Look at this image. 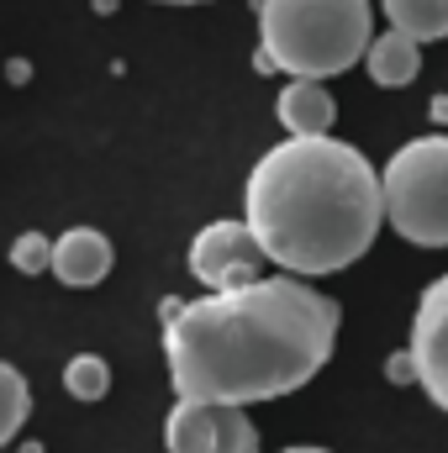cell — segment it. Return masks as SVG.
<instances>
[{"label": "cell", "mask_w": 448, "mask_h": 453, "mask_svg": "<svg viewBox=\"0 0 448 453\" xmlns=\"http://www.w3.org/2000/svg\"><path fill=\"white\" fill-rule=\"evenodd\" d=\"M158 317L174 395L212 406H253L301 390L337 342V301L296 274L201 301H164Z\"/></svg>", "instance_id": "6da1fadb"}, {"label": "cell", "mask_w": 448, "mask_h": 453, "mask_svg": "<svg viewBox=\"0 0 448 453\" xmlns=\"http://www.w3.org/2000/svg\"><path fill=\"white\" fill-rule=\"evenodd\" d=\"M243 211L274 269L337 274L359 264L380 232L385 174L343 137H285L253 164Z\"/></svg>", "instance_id": "7a4b0ae2"}, {"label": "cell", "mask_w": 448, "mask_h": 453, "mask_svg": "<svg viewBox=\"0 0 448 453\" xmlns=\"http://www.w3.org/2000/svg\"><path fill=\"white\" fill-rule=\"evenodd\" d=\"M375 16L369 0H259V58L253 69L285 80H328L369 58Z\"/></svg>", "instance_id": "3957f363"}, {"label": "cell", "mask_w": 448, "mask_h": 453, "mask_svg": "<svg viewBox=\"0 0 448 453\" xmlns=\"http://www.w3.org/2000/svg\"><path fill=\"white\" fill-rule=\"evenodd\" d=\"M385 222L417 248H448V132L412 137L390 153Z\"/></svg>", "instance_id": "277c9868"}, {"label": "cell", "mask_w": 448, "mask_h": 453, "mask_svg": "<svg viewBox=\"0 0 448 453\" xmlns=\"http://www.w3.org/2000/svg\"><path fill=\"white\" fill-rule=\"evenodd\" d=\"M269 258H264V248H259V237H253V226L248 222H212L196 232V242H190V274L206 285V296H227V290H248V285H259Z\"/></svg>", "instance_id": "5b68a950"}, {"label": "cell", "mask_w": 448, "mask_h": 453, "mask_svg": "<svg viewBox=\"0 0 448 453\" xmlns=\"http://www.w3.org/2000/svg\"><path fill=\"white\" fill-rule=\"evenodd\" d=\"M169 453H259V433L248 406H212V401H174L164 422Z\"/></svg>", "instance_id": "8992f818"}, {"label": "cell", "mask_w": 448, "mask_h": 453, "mask_svg": "<svg viewBox=\"0 0 448 453\" xmlns=\"http://www.w3.org/2000/svg\"><path fill=\"white\" fill-rule=\"evenodd\" d=\"M412 358H417V385L433 395V406L448 411V274H438L412 317Z\"/></svg>", "instance_id": "52a82bcc"}, {"label": "cell", "mask_w": 448, "mask_h": 453, "mask_svg": "<svg viewBox=\"0 0 448 453\" xmlns=\"http://www.w3.org/2000/svg\"><path fill=\"white\" fill-rule=\"evenodd\" d=\"M112 237L96 232V226H69L58 242H53V274L69 285V290H90L112 274Z\"/></svg>", "instance_id": "ba28073f"}, {"label": "cell", "mask_w": 448, "mask_h": 453, "mask_svg": "<svg viewBox=\"0 0 448 453\" xmlns=\"http://www.w3.org/2000/svg\"><path fill=\"white\" fill-rule=\"evenodd\" d=\"M274 116L290 137H333V96L317 80H285L274 96Z\"/></svg>", "instance_id": "9c48e42d"}, {"label": "cell", "mask_w": 448, "mask_h": 453, "mask_svg": "<svg viewBox=\"0 0 448 453\" xmlns=\"http://www.w3.org/2000/svg\"><path fill=\"white\" fill-rule=\"evenodd\" d=\"M364 69H369V80L380 90H401L422 69V42H412L406 32H380L375 48H369V58H364Z\"/></svg>", "instance_id": "30bf717a"}, {"label": "cell", "mask_w": 448, "mask_h": 453, "mask_svg": "<svg viewBox=\"0 0 448 453\" xmlns=\"http://www.w3.org/2000/svg\"><path fill=\"white\" fill-rule=\"evenodd\" d=\"M390 32H406L412 42H444L448 37V0H380Z\"/></svg>", "instance_id": "8fae6325"}, {"label": "cell", "mask_w": 448, "mask_h": 453, "mask_svg": "<svg viewBox=\"0 0 448 453\" xmlns=\"http://www.w3.org/2000/svg\"><path fill=\"white\" fill-rule=\"evenodd\" d=\"M64 390H69L74 401H101V395L112 390V364L96 358V353H74V358L64 364Z\"/></svg>", "instance_id": "7c38bea8"}, {"label": "cell", "mask_w": 448, "mask_h": 453, "mask_svg": "<svg viewBox=\"0 0 448 453\" xmlns=\"http://www.w3.org/2000/svg\"><path fill=\"white\" fill-rule=\"evenodd\" d=\"M0 385H5V422H0V438H16L21 422H27V411H32V390H27V380H21L16 364L0 369Z\"/></svg>", "instance_id": "4fadbf2b"}, {"label": "cell", "mask_w": 448, "mask_h": 453, "mask_svg": "<svg viewBox=\"0 0 448 453\" xmlns=\"http://www.w3.org/2000/svg\"><path fill=\"white\" fill-rule=\"evenodd\" d=\"M53 242L58 237H48V232H21L16 248H11V264L21 274H42V269H53Z\"/></svg>", "instance_id": "5bb4252c"}, {"label": "cell", "mask_w": 448, "mask_h": 453, "mask_svg": "<svg viewBox=\"0 0 448 453\" xmlns=\"http://www.w3.org/2000/svg\"><path fill=\"white\" fill-rule=\"evenodd\" d=\"M385 374H390L396 385H417V358H412V348H401V353H390V364H385Z\"/></svg>", "instance_id": "9a60e30c"}, {"label": "cell", "mask_w": 448, "mask_h": 453, "mask_svg": "<svg viewBox=\"0 0 448 453\" xmlns=\"http://www.w3.org/2000/svg\"><path fill=\"white\" fill-rule=\"evenodd\" d=\"M433 121H444L448 127V96H433Z\"/></svg>", "instance_id": "2e32d148"}, {"label": "cell", "mask_w": 448, "mask_h": 453, "mask_svg": "<svg viewBox=\"0 0 448 453\" xmlns=\"http://www.w3.org/2000/svg\"><path fill=\"white\" fill-rule=\"evenodd\" d=\"M280 453H328V449H280Z\"/></svg>", "instance_id": "e0dca14e"}, {"label": "cell", "mask_w": 448, "mask_h": 453, "mask_svg": "<svg viewBox=\"0 0 448 453\" xmlns=\"http://www.w3.org/2000/svg\"><path fill=\"white\" fill-rule=\"evenodd\" d=\"M164 5H201V0H164Z\"/></svg>", "instance_id": "ac0fdd59"}]
</instances>
